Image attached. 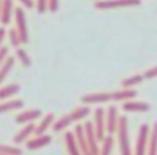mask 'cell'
Listing matches in <instances>:
<instances>
[{"label":"cell","instance_id":"cell-33","mask_svg":"<svg viewBox=\"0 0 157 155\" xmlns=\"http://www.w3.org/2000/svg\"><path fill=\"white\" fill-rule=\"evenodd\" d=\"M6 34H7V31H6V29L3 28V27H0V48L2 47V46H1V44H2Z\"/></svg>","mask_w":157,"mask_h":155},{"label":"cell","instance_id":"cell-6","mask_svg":"<svg viewBox=\"0 0 157 155\" xmlns=\"http://www.w3.org/2000/svg\"><path fill=\"white\" fill-rule=\"evenodd\" d=\"M15 24H16V30H17L18 34H20L21 39H22V43L26 44L28 43V28H27V22H26V16H25V12L22 8H16L15 10Z\"/></svg>","mask_w":157,"mask_h":155},{"label":"cell","instance_id":"cell-10","mask_svg":"<svg viewBox=\"0 0 157 155\" xmlns=\"http://www.w3.org/2000/svg\"><path fill=\"white\" fill-rule=\"evenodd\" d=\"M52 141V137L50 135H40L36 136L35 138H31V139L27 140L26 141V149L28 150H39L41 148L48 146Z\"/></svg>","mask_w":157,"mask_h":155},{"label":"cell","instance_id":"cell-11","mask_svg":"<svg viewBox=\"0 0 157 155\" xmlns=\"http://www.w3.org/2000/svg\"><path fill=\"white\" fill-rule=\"evenodd\" d=\"M13 0H2L1 3V14H0V22L3 26H7L10 24L13 16L14 11Z\"/></svg>","mask_w":157,"mask_h":155},{"label":"cell","instance_id":"cell-34","mask_svg":"<svg viewBox=\"0 0 157 155\" xmlns=\"http://www.w3.org/2000/svg\"><path fill=\"white\" fill-rule=\"evenodd\" d=\"M1 3H2V0H0V14H1Z\"/></svg>","mask_w":157,"mask_h":155},{"label":"cell","instance_id":"cell-17","mask_svg":"<svg viewBox=\"0 0 157 155\" xmlns=\"http://www.w3.org/2000/svg\"><path fill=\"white\" fill-rule=\"evenodd\" d=\"M24 107V102L20 99H11V101L3 102L0 104V114H6V112L13 111V110H17Z\"/></svg>","mask_w":157,"mask_h":155},{"label":"cell","instance_id":"cell-28","mask_svg":"<svg viewBox=\"0 0 157 155\" xmlns=\"http://www.w3.org/2000/svg\"><path fill=\"white\" fill-rule=\"evenodd\" d=\"M50 0H37V11L38 13L43 14L48 10Z\"/></svg>","mask_w":157,"mask_h":155},{"label":"cell","instance_id":"cell-26","mask_svg":"<svg viewBox=\"0 0 157 155\" xmlns=\"http://www.w3.org/2000/svg\"><path fill=\"white\" fill-rule=\"evenodd\" d=\"M16 56H17L18 60L21 61V63H22L25 67H31V64H33V61H31L29 55L27 54V52H25L23 48H20V47L17 48V50H16Z\"/></svg>","mask_w":157,"mask_h":155},{"label":"cell","instance_id":"cell-19","mask_svg":"<svg viewBox=\"0 0 157 155\" xmlns=\"http://www.w3.org/2000/svg\"><path fill=\"white\" fill-rule=\"evenodd\" d=\"M14 64H15V59L11 56H8L7 59L5 60V62L1 65V67H0V85L2 84L6 80V78L8 77L10 72L13 69Z\"/></svg>","mask_w":157,"mask_h":155},{"label":"cell","instance_id":"cell-20","mask_svg":"<svg viewBox=\"0 0 157 155\" xmlns=\"http://www.w3.org/2000/svg\"><path fill=\"white\" fill-rule=\"evenodd\" d=\"M90 111H92V109H90V106L84 105V106H81V107L75 108L74 110H72L69 114V117L72 122H75V121H80V120H82V119L86 118V117L90 114Z\"/></svg>","mask_w":157,"mask_h":155},{"label":"cell","instance_id":"cell-9","mask_svg":"<svg viewBox=\"0 0 157 155\" xmlns=\"http://www.w3.org/2000/svg\"><path fill=\"white\" fill-rule=\"evenodd\" d=\"M74 135H75L76 141H78V148L81 150L82 155H93L90 152V149L86 142L85 132H84V126L82 124H78L74 127Z\"/></svg>","mask_w":157,"mask_h":155},{"label":"cell","instance_id":"cell-14","mask_svg":"<svg viewBox=\"0 0 157 155\" xmlns=\"http://www.w3.org/2000/svg\"><path fill=\"white\" fill-rule=\"evenodd\" d=\"M122 108L126 112H145L150 110V105L145 102L127 101L122 105Z\"/></svg>","mask_w":157,"mask_h":155},{"label":"cell","instance_id":"cell-29","mask_svg":"<svg viewBox=\"0 0 157 155\" xmlns=\"http://www.w3.org/2000/svg\"><path fill=\"white\" fill-rule=\"evenodd\" d=\"M142 75H143L144 79H153V78L157 77V65L154 67H152V69L146 70Z\"/></svg>","mask_w":157,"mask_h":155},{"label":"cell","instance_id":"cell-2","mask_svg":"<svg viewBox=\"0 0 157 155\" xmlns=\"http://www.w3.org/2000/svg\"><path fill=\"white\" fill-rule=\"evenodd\" d=\"M117 139L118 146H120L121 155H132L129 140V128H128V119L126 116H121L118 120L117 126Z\"/></svg>","mask_w":157,"mask_h":155},{"label":"cell","instance_id":"cell-1","mask_svg":"<svg viewBox=\"0 0 157 155\" xmlns=\"http://www.w3.org/2000/svg\"><path fill=\"white\" fill-rule=\"evenodd\" d=\"M137 96V91L132 89H123V90L113 91V92H96L88 93L81 97V102L84 105L93 104H102L108 102H121L128 101Z\"/></svg>","mask_w":157,"mask_h":155},{"label":"cell","instance_id":"cell-3","mask_svg":"<svg viewBox=\"0 0 157 155\" xmlns=\"http://www.w3.org/2000/svg\"><path fill=\"white\" fill-rule=\"evenodd\" d=\"M140 3H141V0H98L95 3V8L98 10H112L136 7Z\"/></svg>","mask_w":157,"mask_h":155},{"label":"cell","instance_id":"cell-35","mask_svg":"<svg viewBox=\"0 0 157 155\" xmlns=\"http://www.w3.org/2000/svg\"><path fill=\"white\" fill-rule=\"evenodd\" d=\"M0 155H2V154H0Z\"/></svg>","mask_w":157,"mask_h":155},{"label":"cell","instance_id":"cell-4","mask_svg":"<svg viewBox=\"0 0 157 155\" xmlns=\"http://www.w3.org/2000/svg\"><path fill=\"white\" fill-rule=\"evenodd\" d=\"M150 132V126L146 123L140 126L136 142L135 155H147V141Z\"/></svg>","mask_w":157,"mask_h":155},{"label":"cell","instance_id":"cell-22","mask_svg":"<svg viewBox=\"0 0 157 155\" xmlns=\"http://www.w3.org/2000/svg\"><path fill=\"white\" fill-rule=\"evenodd\" d=\"M143 80H144L143 75H141V74H136V75L129 76V77L123 79L122 87L124 89H130V88H132L133 86H137V85L141 84Z\"/></svg>","mask_w":157,"mask_h":155},{"label":"cell","instance_id":"cell-24","mask_svg":"<svg viewBox=\"0 0 157 155\" xmlns=\"http://www.w3.org/2000/svg\"><path fill=\"white\" fill-rule=\"evenodd\" d=\"M71 123H72V121L69 117V114H65V116L61 117L59 120H57L56 122H54V124H53V126H52L53 131L56 132V133L61 132V131H63L66 127L69 126Z\"/></svg>","mask_w":157,"mask_h":155},{"label":"cell","instance_id":"cell-32","mask_svg":"<svg viewBox=\"0 0 157 155\" xmlns=\"http://www.w3.org/2000/svg\"><path fill=\"white\" fill-rule=\"evenodd\" d=\"M18 1L27 9H33V0H18Z\"/></svg>","mask_w":157,"mask_h":155},{"label":"cell","instance_id":"cell-15","mask_svg":"<svg viewBox=\"0 0 157 155\" xmlns=\"http://www.w3.org/2000/svg\"><path fill=\"white\" fill-rule=\"evenodd\" d=\"M36 126H37V125H35L33 123H27V124L25 125V126L23 127V128L21 129V131L18 132L15 136H14L13 141L17 144L23 143L25 140H27L31 135L35 134Z\"/></svg>","mask_w":157,"mask_h":155},{"label":"cell","instance_id":"cell-5","mask_svg":"<svg viewBox=\"0 0 157 155\" xmlns=\"http://www.w3.org/2000/svg\"><path fill=\"white\" fill-rule=\"evenodd\" d=\"M94 128L96 136L99 141H102L107 133V125H105V111L102 107L96 108L94 112Z\"/></svg>","mask_w":157,"mask_h":155},{"label":"cell","instance_id":"cell-21","mask_svg":"<svg viewBox=\"0 0 157 155\" xmlns=\"http://www.w3.org/2000/svg\"><path fill=\"white\" fill-rule=\"evenodd\" d=\"M21 90L20 85L17 84H11L0 88V99H6L16 95Z\"/></svg>","mask_w":157,"mask_h":155},{"label":"cell","instance_id":"cell-18","mask_svg":"<svg viewBox=\"0 0 157 155\" xmlns=\"http://www.w3.org/2000/svg\"><path fill=\"white\" fill-rule=\"evenodd\" d=\"M147 155H157V122L154 123L150 132L147 141Z\"/></svg>","mask_w":157,"mask_h":155},{"label":"cell","instance_id":"cell-30","mask_svg":"<svg viewBox=\"0 0 157 155\" xmlns=\"http://www.w3.org/2000/svg\"><path fill=\"white\" fill-rule=\"evenodd\" d=\"M8 54H9V49L7 47H1L0 48V67L2 65V63L5 62V60L7 59Z\"/></svg>","mask_w":157,"mask_h":155},{"label":"cell","instance_id":"cell-12","mask_svg":"<svg viewBox=\"0 0 157 155\" xmlns=\"http://www.w3.org/2000/svg\"><path fill=\"white\" fill-rule=\"evenodd\" d=\"M42 116V111L40 109H29L18 114L15 117V122L18 124H25L29 123L33 120H37Z\"/></svg>","mask_w":157,"mask_h":155},{"label":"cell","instance_id":"cell-31","mask_svg":"<svg viewBox=\"0 0 157 155\" xmlns=\"http://www.w3.org/2000/svg\"><path fill=\"white\" fill-rule=\"evenodd\" d=\"M59 9V0H50L48 10L51 12H56Z\"/></svg>","mask_w":157,"mask_h":155},{"label":"cell","instance_id":"cell-8","mask_svg":"<svg viewBox=\"0 0 157 155\" xmlns=\"http://www.w3.org/2000/svg\"><path fill=\"white\" fill-rule=\"evenodd\" d=\"M118 112L115 106H110L105 112V125H107V133L109 135L116 133L118 126Z\"/></svg>","mask_w":157,"mask_h":155},{"label":"cell","instance_id":"cell-13","mask_svg":"<svg viewBox=\"0 0 157 155\" xmlns=\"http://www.w3.org/2000/svg\"><path fill=\"white\" fill-rule=\"evenodd\" d=\"M65 143L69 155H82L81 150L78 148L75 135L73 132H66L65 134Z\"/></svg>","mask_w":157,"mask_h":155},{"label":"cell","instance_id":"cell-25","mask_svg":"<svg viewBox=\"0 0 157 155\" xmlns=\"http://www.w3.org/2000/svg\"><path fill=\"white\" fill-rule=\"evenodd\" d=\"M23 150L18 146L0 143V154L2 155H23Z\"/></svg>","mask_w":157,"mask_h":155},{"label":"cell","instance_id":"cell-23","mask_svg":"<svg viewBox=\"0 0 157 155\" xmlns=\"http://www.w3.org/2000/svg\"><path fill=\"white\" fill-rule=\"evenodd\" d=\"M101 142H102V146L100 148L99 155H111L114 146V139L112 135H107Z\"/></svg>","mask_w":157,"mask_h":155},{"label":"cell","instance_id":"cell-7","mask_svg":"<svg viewBox=\"0 0 157 155\" xmlns=\"http://www.w3.org/2000/svg\"><path fill=\"white\" fill-rule=\"evenodd\" d=\"M84 126V132H85V138H86V142H87L88 146L90 149V152L93 153V155H99L100 152V148H99V140L96 136L95 133V128H94V123H92L90 121H87Z\"/></svg>","mask_w":157,"mask_h":155},{"label":"cell","instance_id":"cell-27","mask_svg":"<svg viewBox=\"0 0 157 155\" xmlns=\"http://www.w3.org/2000/svg\"><path fill=\"white\" fill-rule=\"evenodd\" d=\"M9 40H10V43H11V45L13 46V47H15V48H18L21 44H23L22 43V39H21L17 30H16V29H14V28H12V29H10V30H9Z\"/></svg>","mask_w":157,"mask_h":155},{"label":"cell","instance_id":"cell-16","mask_svg":"<svg viewBox=\"0 0 157 155\" xmlns=\"http://www.w3.org/2000/svg\"><path fill=\"white\" fill-rule=\"evenodd\" d=\"M55 122V114L50 112V114H45L43 119L41 120V122L36 126V132L35 135L36 136H40V135H44L45 132L50 128L51 126H53Z\"/></svg>","mask_w":157,"mask_h":155}]
</instances>
